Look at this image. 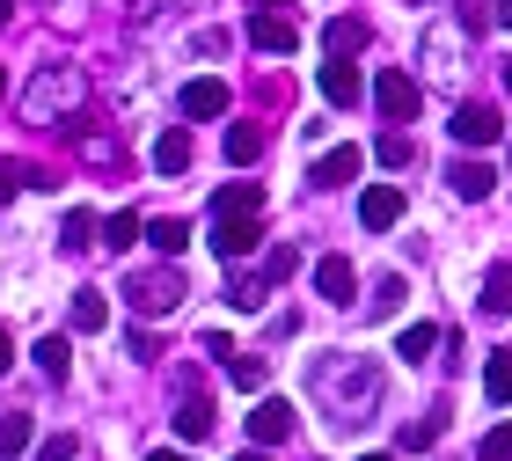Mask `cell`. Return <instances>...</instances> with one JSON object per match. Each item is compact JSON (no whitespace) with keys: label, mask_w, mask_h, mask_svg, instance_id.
<instances>
[{"label":"cell","mask_w":512,"mask_h":461,"mask_svg":"<svg viewBox=\"0 0 512 461\" xmlns=\"http://www.w3.org/2000/svg\"><path fill=\"white\" fill-rule=\"evenodd\" d=\"M308 396H315V410L337 432H359V425L381 418V366L374 359H352V352H330V359H315Z\"/></svg>","instance_id":"6da1fadb"},{"label":"cell","mask_w":512,"mask_h":461,"mask_svg":"<svg viewBox=\"0 0 512 461\" xmlns=\"http://www.w3.org/2000/svg\"><path fill=\"white\" fill-rule=\"evenodd\" d=\"M81 103H88V74L66 66V59L37 66V81L22 88V118H30L37 132H59L66 118H81Z\"/></svg>","instance_id":"7a4b0ae2"},{"label":"cell","mask_w":512,"mask_h":461,"mask_svg":"<svg viewBox=\"0 0 512 461\" xmlns=\"http://www.w3.org/2000/svg\"><path fill=\"white\" fill-rule=\"evenodd\" d=\"M183 293H191V286H183V271H176V257H169V264L132 271V279H125V308L154 322V315H176V308H183Z\"/></svg>","instance_id":"3957f363"},{"label":"cell","mask_w":512,"mask_h":461,"mask_svg":"<svg viewBox=\"0 0 512 461\" xmlns=\"http://www.w3.org/2000/svg\"><path fill=\"white\" fill-rule=\"evenodd\" d=\"M256 249H264L256 213H220V220H213V257H220V264H249Z\"/></svg>","instance_id":"277c9868"},{"label":"cell","mask_w":512,"mask_h":461,"mask_svg":"<svg viewBox=\"0 0 512 461\" xmlns=\"http://www.w3.org/2000/svg\"><path fill=\"white\" fill-rule=\"evenodd\" d=\"M374 103H381V118H388V125H410V118H417V103H425V88H417L403 66H388V74L374 81Z\"/></svg>","instance_id":"5b68a950"},{"label":"cell","mask_w":512,"mask_h":461,"mask_svg":"<svg viewBox=\"0 0 512 461\" xmlns=\"http://www.w3.org/2000/svg\"><path fill=\"white\" fill-rule=\"evenodd\" d=\"M447 132H454V140H461V147H498V140H505V118H498V110H491V103H461Z\"/></svg>","instance_id":"8992f818"},{"label":"cell","mask_w":512,"mask_h":461,"mask_svg":"<svg viewBox=\"0 0 512 461\" xmlns=\"http://www.w3.org/2000/svg\"><path fill=\"white\" fill-rule=\"evenodd\" d=\"M359 169H366V154H359V147H330V154H315V161H308V183L337 191V183H359Z\"/></svg>","instance_id":"52a82bcc"},{"label":"cell","mask_w":512,"mask_h":461,"mask_svg":"<svg viewBox=\"0 0 512 461\" xmlns=\"http://www.w3.org/2000/svg\"><path fill=\"white\" fill-rule=\"evenodd\" d=\"M176 432L183 440H205L213 432V396L198 388V374H183V403H176Z\"/></svg>","instance_id":"ba28073f"},{"label":"cell","mask_w":512,"mask_h":461,"mask_svg":"<svg viewBox=\"0 0 512 461\" xmlns=\"http://www.w3.org/2000/svg\"><path fill=\"white\" fill-rule=\"evenodd\" d=\"M249 44H256V52H278V59H286L293 44H300V22H286L278 8H264V15H249Z\"/></svg>","instance_id":"9c48e42d"},{"label":"cell","mask_w":512,"mask_h":461,"mask_svg":"<svg viewBox=\"0 0 512 461\" xmlns=\"http://www.w3.org/2000/svg\"><path fill=\"white\" fill-rule=\"evenodd\" d=\"M359 220L374 227V235H388V227L403 220V191H395V183H366L359 191Z\"/></svg>","instance_id":"30bf717a"},{"label":"cell","mask_w":512,"mask_h":461,"mask_svg":"<svg viewBox=\"0 0 512 461\" xmlns=\"http://www.w3.org/2000/svg\"><path fill=\"white\" fill-rule=\"evenodd\" d=\"M454 74H461V44L447 22H432L425 30V81H454Z\"/></svg>","instance_id":"8fae6325"},{"label":"cell","mask_w":512,"mask_h":461,"mask_svg":"<svg viewBox=\"0 0 512 461\" xmlns=\"http://www.w3.org/2000/svg\"><path fill=\"white\" fill-rule=\"evenodd\" d=\"M227 103H235V96H227V81H213V74H198L191 88H183V118H227Z\"/></svg>","instance_id":"7c38bea8"},{"label":"cell","mask_w":512,"mask_h":461,"mask_svg":"<svg viewBox=\"0 0 512 461\" xmlns=\"http://www.w3.org/2000/svg\"><path fill=\"white\" fill-rule=\"evenodd\" d=\"M447 183H454V198H461V205H483V198L498 191V169H491V161H454Z\"/></svg>","instance_id":"4fadbf2b"},{"label":"cell","mask_w":512,"mask_h":461,"mask_svg":"<svg viewBox=\"0 0 512 461\" xmlns=\"http://www.w3.org/2000/svg\"><path fill=\"white\" fill-rule=\"evenodd\" d=\"M249 440H256V447H278V440H293V403L264 396V403H256V418H249Z\"/></svg>","instance_id":"5bb4252c"},{"label":"cell","mask_w":512,"mask_h":461,"mask_svg":"<svg viewBox=\"0 0 512 461\" xmlns=\"http://www.w3.org/2000/svg\"><path fill=\"white\" fill-rule=\"evenodd\" d=\"M322 44H330V59H359L366 44H374V30H366L359 15H330V30H322Z\"/></svg>","instance_id":"9a60e30c"},{"label":"cell","mask_w":512,"mask_h":461,"mask_svg":"<svg viewBox=\"0 0 512 461\" xmlns=\"http://www.w3.org/2000/svg\"><path fill=\"white\" fill-rule=\"evenodd\" d=\"M278 279H271V271H235V264H227V301H235L242 315H256V308H264V293H271Z\"/></svg>","instance_id":"2e32d148"},{"label":"cell","mask_w":512,"mask_h":461,"mask_svg":"<svg viewBox=\"0 0 512 461\" xmlns=\"http://www.w3.org/2000/svg\"><path fill=\"white\" fill-rule=\"evenodd\" d=\"M315 286H322V301H337V308H352V257H322L315 264Z\"/></svg>","instance_id":"e0dca14e"},{"label":"cell","mask_w":512,"mask_h":461,"mask_svg":"<svg viewBox=\"0 0 512 461\" xmlns=\"http://www.w3.org/2000/svg\"><path fill=\"white\" fill-rule=\"evenodd\" d=\"M359 88H366V81H359V66H352V59H330V66H322V96H330L337 110H352V103H359Z\"/></svg>","instance_id":"ac0fdd59"},{"label":"cell","mask_w":512,"mask_h":461,"mask_svg":"<svg viewBox=\"0 0 512 461\" xmlns=\"http://www.w3.org/2000/svg\"><path fill=\"white\" fill-rule=\"evenodd\" d=\"M154 169H161V176H183V169H191V132H183V125H169V132L154 140Z\"/></svg>","instance_id":"d6986e66"},{"label":"cell","mask_w":512,"mask_h":461,"mask_svg":"<svg viewBox=\"0 0 512 461\" xmlns=\"http://www.w3.org/2000/svg\"><path fill=\"white\" fill-rule=\"evenodd\" d=\"M66 322H74V330H81V337H96V330H103V322H110V301H103V293H96V286H81V293H74V308H66Z\"/></svg>","instance_id":"ffe728a7"},{"label":"cell","mask_w":512,"mask_h":461,"mask_svg":"<svg viewBox=\"0 0 512 461\" xmlns=\"http://www.w3.org/2000/svg\"><path fill=\"white\" fill-rule=\"evenodd\" d=\"M483 315L491 322L512 315V264H491V279H483Z\"/></svg>","instance_id":"44dd1931"},{"label":"cell","mask_w":512,"mask_h":461,"mask_svg":"<svg viewBox=\"0 0 512 461\" xmlns=\"http://www.w3.org/2000/svg\"><path fill=\"white\" fill-rule=\"evenodd\" d=\"M374 161H381V169H410V161H417V147H410V132H403V125H388L381 140H374Z\"/></svg>","instance_id":"7402d4cb"},{"label":"cell","mask_w":512,"mask_h":461,"mask_svg":"<svg viewBox=\"0 0 512 461\" xmlns=\"http://www.w3.org/2000/svg\"><path fill=\"white\" fill-rule=\"evenodd\" d=\"M147 242L161 257H183V249H191V220H147Z\"/></svg>","instance_id":"603a6c76"},{"label":"cell","mask_w":512,"mask_h":461,"mask_svg":"<svg viewBox=\"0 0 512 461\" xmlns=\"http://www.w3.org/2000/svg\"><path fill=\"white\" fill-rule=\"evenodd\" d=\"M37 440V425H30V410H8V418H0V461H8V454H22V447H30Z\"/></svg>","instance_id":"cb8c5ba5"},{"label":"cell","mask_w":512,"mask_h":461,"mask_svg":"<svg viewBox=\"0 0 512 461\" xmlns=\"http://www.w3.org/2000/svg\"><path fill=\"white\" fill-rule=\"evenodd\" d=\"M432 344H439L432 322H403V330H395V359H425Z\"/></svg>","instance_id":"d4e9b609"},{"label":"cell","mask_w":512,"mask_h":461,"mask_svg":"<svg viewBox=\"0 0 512 461\" xmlns=\"http://www.w3.org/2000/svg\"><path fill=\"white\" fill-rule=\"evenodd\" d=\"M439 432H447V410H432V418L403 425V454H425V447H439Z\"/></svg>","instance_id":"484cf974"},{"label":"cell","mask_w":512,"mask_h":461,"mask_svg":"<svg viewBox=\"0 0 512 461\" xmlns=\"http://www.w3.org/2000/svg\"><path fill=\"white\" fill-rule=\"evenodd\" d=\"M139 235H147V220H139V213H110L103 220V249H132Z\"/></svg>","instance_id":"4316f807"},{"label":"cell","mask_w":512,"mask_h":461,"mask_svg":"<svg viewBox=\"0 0 512 461\" xmlns=\"http://www.w3.org/2000/svg\"><path fill=\"white\" fill-rule=\"evenodd\" d=\"M220 366H227V381H235V388H264L271 381V366L256 359V352H235V359H220Z\"/></svg>","instance_id":"83f0119b"},{"label":"cell","mask_w":512,"mask_h":461,"mask_svg":"<svg viewBox=\"0 0 512 461\" xmlns=\"http://www.w3.org/2000/svg\"><path fill=\"white\" fill-rule=\"evenodd\" d=\"M483 396L512 403V352H491V366H483Z\"/></svg>","instance_id":"f1b7e54d"},{"label":"cell","mask_w":512,"mask_h":461,"mask_svg":"<svg viewBox=\"0 0 512 461\" xmlns=\"http://www.w3.org/2000/svg\"><path fill=\"white\" fill-rule=\"evenodd\" d=\"M37 366H44V374H52V381H66V366H74V344H66V337L52 330V337L37 344Z\"/></svg>","instance_id":"f546056e"},{"label":"cell","mask_w":512,"mask_h":461,"mask_svg":"<svg viewBox=\"0 0 512 461\" xmlns=\"http://www.w3.org/2000/svg\"><path fill=\"white\" fill-rule=\"evenodd\" d=\"M256 205H264V191H256V183H227V191L213 198V220H220V213H256Z\"/></svg>","instance_id":"4dcf8cb0"},{"label":"cell","mask_w":512,"mask_h":461,"mask_svg":"<svg viewBox=\"0 0 512 461\" xmlns=\"http://www.w3.org/2000/svg\"><path fill=\"white\" fill-rule=\"evenodd\" d=\"M59 235H66L59 249H74V257H81V249H96V242H88V235H96V213H81V205H74V213L59 220Z\"/></svg>","instance_id":"1f68e13d"},{"label":"cell","mask_w":512,"mask_h":461,"mask_svg":"<svg viewBox=\"0 0 512 461\" xmlns=\"http://www.w3.org/2000/svg\"><path fill=\"white\" fill-rule=\"evenodd\" d=\"M264 154V132L256 125H227V161H256Z\"/></svg>","instance_id":"d6a6232c"},{"label":"cell","mask_w":512,"mask_h":461,"mask_svg":"<svg viewBox=\"0 0 512 461\" xmlns=\"http://www.w3.org/2000/svg\"><path fill=\"white\" fill-rule=\"evenodd\" d=\"M395 308H403V279H381V286H374V301H366V322H388Z\"/></svg>","instance_id":"836d02e7"},{"label":"cell","mask_w":512,"mask_h":461,"mask_svg":"<svg viewBox=\"0 0 512 461\" xmlns=\"http://www.w3.org/2000/svg\"><path fill=\"white\" fill-rule=\"evenodd\" d=\"M476 461H512V425H491V432H483Z\"/></svg>","instance_id":"e575fe53"},{"label":"cell","mask_w":512,"mask_h":461,"mask_svg":"<svg viewBox=\"0 0 512 461\" xmlns=\"http://www.w3.org/2000/svg\"><path fill=\"white\" fill-rule=\"evenodd\" d=\"M264 271H271V279H293V271H300V249H293V242H278L271 257H264Z\"/></svg>","instance_id":"d590c367"},{"label":"cell","mask_w":512,"mask_h":461,"mask_svg":"<svg viewBox=\"0 0 512 461\" xmlns=\"http://www.w3.org/2000/svg\"><path fill=\"white\" fill-rule=\"evenodd\" d=\"M74 454H81V440H74V432H52V440L37 447V461H74Z\"/></svg>","instance_id":"8d00e7d4"},{"label":"cell","mask_w":512,"mask_h":461,"mask_svg":"<svg viewBox=\"0 0 512 461\" xmlns=\"http://www.w3.org/2000/svg\"><path fill=\"white\" fill-rule=\"evenodd\" d=\"M22 183H30V169H22V161H0V205H8Z\"/></svg>","instance_id":"74e56055"},{"label":"cell","mask_w":512,"mask_h":461,"mask_svg":"<svg viewBox=\"0 0 512 461\" xmlns=\"http://www.w3.org/2000/svg\"><path fill=\"white\" fill-rule=\"evenodd\" d=\"M132 359H161V337L154 330H132Z\"/></svg>","instance_id":"f35d334b"},{"label":"cell","mask_w":512,"mask_h":461,"mask_svg":"<svg viewBox=\"0 0 512 461\" xmlns=\"http://www.w3.org/2000/svg\"><path fill=\"white\" fill-rule=\"evenodd\" d=\"M15 366V337H8V322H0V374Z\"/></svg>","instance_id":"ab89813d"},{"label":"cell","mask_w":512,"mask_h":461,"mask_svg":"<svg viewBox=\"0 0 512 461\" xmlns=\"http://www.w3.org/2000/svg\"><path fill=\"white\" fill-rule=\"evenodd\" d=\"M491 22H498V30H512V0H498V8H491Z\"/></svg>","instance_id":"60d3db41"},{"label":"cell","mask_w":512,"mask_h":461,"mask_svg":"<svg viewBox=\"0 0 512 461\" xmlns=\"http://www.w3.org/2000/svg\"><path fill=\"white\" fill-rule=\"evenodd\" d=\"M147 461H191V454H176V447H161V454H147Z\"/></svg>","instance_id":"b9f144b4"},{"label":"cell","mask_w":512,"mask_h":461,"mask_svg":"<svg viewBox=\"0 0 512 461\" xmlns=\"http://www.w3.org/2000/svg\"><path fill=\"white\" fill-rule=\"evenodd\" d=\"M235 461H271V454H264V447H256V454H235Z\"/></svg>","instance_id":"7bdbcfd3"},{"label":"cell","mask_w":512,"mask_h":461,"mask_svg":"<svg viewBox=\"0 0 512 461\" xmlns=\"http://www.w3.org/2000/svg\"><path fill=\"white\" fill-rule=\"evenodd\" d=\"M8 15H15V0H0V22H8Z\"/></svg>","instance_id":"ee69618b"},{"label":"cell","mask_w":512,"mask_h":461,"mask_svg":"<svg viewBox=\"0 0 512 461\" xmlns=\"http://www.w3.org/2000/svg\"><path fill=\"white\" fill-rule=\"evenodd\" d=\"M505 88H512V59H505Z\"/></svg>","instance_id":"f6af8a7d"},{"label":"cell","mask_w":512,"mask_h":461,"mask_svg":"<svg viewBox=\"0 0 512 461\" xmlns=\"http://www.w3.org/2000/svg\"><path fill=\"white\" fill-rule=\"evenodd\" d=\"M359 461H388V454H359Z\"/></svg>","instance_id":"bcb514c9"},{"label":"cell","mask_w":512,"mask_h":461,"mask_svg":"<svg viewBox=\"0 0 512 461\" xmlns=\"http://www.w3.org/2000/svg\"><path fill=\"white\" fill-rule=\"evenodd\" d=\"M264 8H286V0H264Z\"/></svg>","instance_id":"7dc6e473"},{"label":"cell","mask_w":512,"mask_h":461,"mask_svg":"<svg viewBox=\"0 0 512 461\" xmlns=\"http://www.w3.org/2000/svg\"><path fill=\"white\" fill-rule=\"evenodd\" d=\"M410 8H425V0H410Z\"/></svg>","instance_id":"c3c4849f"},{"label":"cell","mask_w":512,"mask_h":461,"mask_svg":"<svg viewBox=\"0 0 512 461\" xmlns=\"http://www.w3.org/2000/svg\"><path fill=\"white\" fill-rule=\"evenodd\" d=\"M0 96H8V88H0Z\"/></svg>","instance_id":"681fc988"}]
</instances>
